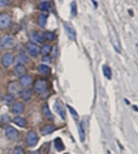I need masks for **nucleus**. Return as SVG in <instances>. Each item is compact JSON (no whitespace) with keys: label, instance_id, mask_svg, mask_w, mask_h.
I'll return each mask as SVG.
<instances>
[{"label":"nucleus","instance_id":"c85d7f7f","mask_svg":"<svg viewBox=\"0 0 138 154\" xmlns=\"http://www.w3.org/2000/svg\"><path fill=\"white\" fill-rule=\"evenodd\" d=\"M43 112H44V114L47 116L48 119H51V117H53L51 113H50V110H48V106L47 105H44V107H43Z\"/></svg>","mask_w":138,"mask_h":154},{"label":"nucleus","instance_id":"ddd939ff","mask_svg":"<svg viewBox=\"0 0 138 154\" xmlns=\"http://www.w3.org/2000/svg\"><path fill=\"white\" fill-rule=\"evenodd\" d=\"M13 122L15 125H18V127H22V128H25L26 125H28V122H26V120L24 119V117H21V116H15L13 120Z\"/></svg>","mask_w":138,"mask_h":154},{"label":"nucleus","instance_id":"423d86ee","mask_svg":"<svg viewBox=\"0 0 138 154\" xmlns=\"http://www.w3.org/2000/svg\"><path fill=\"white\" fill-rule=\"evenodd\" d=\"M6 136L8 139H11V140H17L19 136V132L14 127H10L8 125V127H6Z\"/></svg>","mask_w":138,"mask_h":154},{"label":"nucleus","instance_id":"bb28decb","mask_svg":"<svg viewBox=\"0 0 138 154\" xmlns=\"http://www.w3.org/2000/svg\"><path fill=\"white\" fill-rule=\"evenodd\" d=\"M104 74H105V77L106 79H111L112 77V72H111V69H109V66H104Z\"/></svg>","mask_w":138,"mask_h":154},{"label":"nucleus","instance_id":"9d476101","mask_svg":"<svg viewBox=\"0 0 138 154\" xmlns=\"http://www.w3.org/2000/svg\"><path fill=\"white\" fill-rule=\"evenodd\" d=\"M8 91H10V94L21 92V91H22V87H21V84H19L18 81H11V83L8 84Z\"/></svg>","mask_w":138,"mask_h":154},{"label":"nucleus","instance_id":"1a4fd4ad","mask_svg":"<svg viewBox=\"0 0 138 154\" xmlns=\"http://www.w3.org/2000/svg\"><path fill=\"white\" fill-rule=\"evenodd\" d=\"M32 81H33V79L29 74H24L22 77H19V81L18 83L21 84V87H25V88H28L30 84H32Z\"/></svg>","mask_w":138,"mask_h":154},{"label":"nucleus","instance_id":"0eeeda50","mask_svg":"<svg viewBox=\"0 0 138 154\" xmlns=\"http://www.w3.org/2000/svg\"><path fill=\"white\" fill-rule=\"evenodd\" d=\"M13 62H14V55L10 54V52H6V54L3 55V58H2V65H3L4 67H10L13 65Z\"/></svg>","mask_w":138,"mask_h":154},{"label":"nucleus","instance_id":"dca6fc26","mask_svg":"<svg viewBox=\"0 0 138 154\" xmlns=\"http://www.w3.org/2000/svg\"><path fill=\"white\" fill-rule=\"evenodd\" d=\"M15 74L17 76H19V77H22L24 74H26V67L24 66L22 63H18L15 66Z\"/></svg>","mask_w":138,"mask_h":154},{"label":"nucleus","instance_id":"c756f323","mask_svg":"<svg viewBox=\"0 0 138 154\" xmlns=\"http://www.w3.org/2000/svg\"><path fill=\"white\" fill-rule=\"evenodd\" d=\"M68 110H69V112H71V114L73 116L75 119L77 120V114H76V112H75V109H73V107H71V106H68Z\"/></svg>","mask_w":138,"mask_h":154},{"label":"nucleus","instance_id":"a211bd4d","mask_svg":"<svg viewBox=\"0 0 138 154\" xmlns=\"http://www.w3.org/2000/svg\"><path fill=\"white\" fill-rule=\"evenodd\" d=\"M3 100L7 103V105H11V103H14L15 102V95L14 94H7V95H4L3 96Z\"/></svg>","mask_w":138,"mask_h":154},{"label":"nucleus","instance_id":"a878e982","mask_svg":"<svg viewBox=\"0 0 138 154\" xmlns=\"http://www.w3.org/2000/svg\"><path fill=\"white\" fill-rule=\"evenodd\" d=\"M79 134H80V140H82V142H84V139H86V136H84L83 122H80V124H79Z\"/></svg>","mask_w":138,"mask_h":154},{"label":"nucleus","instance_id":"cd10ccee","mask_svg":"<svg viewBox=\"0 0 138 154\" xmlns=\"http://www.w3.org/2000/svg\"><path fill=\"white\" fill-rule=\"evenodd\" d=\"M13 154H26V153H25V150H24L22 147H19V146H17V147L13 150Z\"/></svg>","mask_w":138,"mask_h":154},{"label":"nucleus","instance_id":"4468645a","mask_svg":"<svg viewBox=\"0 0 138 154\" xmlns=\"http://www.w3.org/2000/svg\"><path fill=\"white\" fill-rule=\"evenodd\" d=\"M30 37L33 38L35 43H44V38H43L42 32H32L30 33Z\"/></svg>","mask_w":138,"mask_h":154},{"label":"nucleus","instance_id":"412c9836","mask_svg":"<svg viewBox=\"0 0 138 154\" xmlns=\"http://www.w3.org/2000/svg\"><path fill=\"white\" fill-rule=\"evenodd\" d=\"M54 107H55V110H57V113H58V114L61 116L62 119H65V113H64V109H62V106H61V103L58 102V100H57V102H55Z\"/></svg>","mask_w":138,"mask_h":154},{"label":"nucleus","instance_id":"f8f14e48","mask_svg":"<svg viewBox=\"0 0 138 154\" xmlns=\"http://www.w3.org/2000/svg\"><path fill=\"white\" fill-rule=\"evenodd\" d=\"M37 70L40 74H43V76H48V74L51 73V69H50V66H48L47 63H40L37 66Z\"/></svg>","mask_w":138,"mask_h":154},{"label":"nucleus","instance_id":"7ed1b4c3","mask_svg":"<svg viewBox=\"0 0 138 154\" xmlns=\"http://www.w3.org/2000/svg\"><path fill=\"white\" fill-rule=\"evenodd\" d=\"M11 25V15L7 13L0 14V29H7Z\"/></svg>","mask_w":138,"mask_h":154},{"label":"nucleus","instance_id":"7c9ffc66","mask_svg":"<svg viewBox=\"0 0 138 154\" xmlns=\"http://www.w3.org/2000/svg\"><path fill=\"white\" fill-rule=\"evenodd\" d=\"M0 121H3V122H8L10 121V117L7 114H3L2 117H0Z\"/></svg>","mask_w":138,"mask_h":154},{"label":"nucleus","instance_id":"393cba45","mask_svg":"<svg viewBox=\"0 0 138 154\" xmlns=\"http://www.w3.org/2000/svg\"><path fill=\"white\" fill-rule=\"evenodd\" d=\"M54 143H55V149H57L58 151L64 150V144H62V140H61V139H59V138H58V139H55V142H54Z\"/></svg>","mask_w":138,"mask_h":154},{"label":"nucleus","instance_id":"5701e85b","mask_svg":"<svg viewBox=\"0 0 138 154\" xmlns=\"http://www.w3.org/2000/svg\"><path fill=\"white\" fill-rule=\"evenodd\" d=\"M42 35H43V38H44V40H54V38L57 37L53 32H42Z\"/></svg>","mask_w":138,"mask_h":154},{"label":"nucleus","instance_id":"39448f33","mask_svg":"<svg viewBox=\"0 0 138 154\" xmlns=\"http://www.w3.org/2000/svg\"><path fill=\"white\" fill-rule=\"evenodd\" d=\"M26 50H28V52L32 55L33 58H37L39 55H40V48H39V45L35 44V43H26Z\"/></svg>","mask_w":138,"mask_h":154},{"label":"nucleus","instance_id":"f704fd0d","mask_svg":"<svg viewBox=\"0 0 138 154\" xmlns=\"http://www.w3.org/2000/svg\"><path fill=\"white\" fill-rule=\"evenodd\" d=\"M43 2H46V0H43Z\"/></svg>","mask_w":138,"mask_h":154},{"label":"nucleus","instance_id":"6e6552de","mask_svg":"<svg viewBox=\"0 0 138 154\" xmlns=\"http://www.w3.org/2000/svg\"><path fill=\"white\" fill-rule=\"evenodd\" d=\"M25 110V105L22 102H14L13 103V107H11V113L15 116H19L21 113Z\"/></svg>","mask_w":138,"mask_h":154},{"label":"nucleus","instance_id":"f03ea898","mask_svg":"<svg viewBox=\"0 0 138 154\" xmlns=\"http://www.w3.org/2000/svg\"><path fill=\"white\" fill-rule=\"evenodd\" d=\"M15 45V38L13 36H4L0 38V48H11Z\"/></svg>","mask_w":138,"mask_h":154},{"label":"nucleus","instance_id":"72a5a7b5","mask_svg":"<svg viewBox=\"0 0 138 154\" xmlns=\"http://www.w3.org/2000/svg\"><path fill=\"white\" fill-rule=\"evenodd\" d=\"M2 98H3V95H2V91H0V99H2Z\"/></svg>","mask_w":138,"mask_h":154},{"label":"nucleus","instance_id":"20e7f679","mask_svg":"<svg viewBox=\"0 0 138 154\" xmlns=\"http://www.w3.org/2000/svg\"><path fill=\"white\" fill-rule=\"evenodd\" d=\"M39 142V136L36 132L30 131L28 132V135H26V144H28L29 147H33V146H36Z\"/></svg>","mask_w":138,"mask_h":154},{"label":"nucleus","instance_id":"2f4dec72","mask_svg":"<svg viewBox=\"0 0 138 154\" xmlns=\"http://www.w3.org/2000/svg\"><path fill=\"white\" fill-rule=\"evenodd\" d=\"M50 61H51V58L48 57V55H44V57H43V63H48Z\"/></svg>","mask_w":138,"mask_h":154},{"label":"nucleus","instance_id":"f257e3e1","mask_svg":"<svg viewBox=\"0 0 138 154\" xmlns=\"http://www.w3.org/2000/svg\"><path fill=\"white\" fill-rule=\"evenodd\" d=\"M33 90L37 94H44L48 90V83L44 79H37V80L33 83Z\"/></svg>","mask_w":138,"mask_h":154},{"label":"nucleus","instance_id":"9b49d317","mask_svg":"<svg viewBox=\"0 0 138 154\" xmlns=\"http://www.w3.org/2000/svg\"><path fill=\"white\" fill-rule=\"evenodd\" d=\"M32 95H33V91L30 88H25V90L21 91V98H22L24 102H29L32 99Z\"/></svg>","mask_w":138,"mask_h":154},{"label":"nucleus","instance_id":"473e14b6","mask_svg":"<svg viewBox=\"0 0 138 154\" xmlns=\"http://www.w3.org/2000/svg\"><path fill=\"white\" fill-rule=\"evenodd\" d=\"M71 7H72V15H76V3H72Z\"/></svg>","mask_w":138,"mask_h":154},{"label":"nucleus","instance_id":"6ab92c4d","mask_svg":"<svg viewBox=\"0 0 138 154\" xmlns=\"http://www.w3.org/2000/svg\"><path fill=\"white\" fill-rule=\"evenodd\" d=\"M46 23H47V15H46V14H40V15L37 17V25L44 28Z\"/></svg>","mask_w":138,"mask_h":154},{"label":"nucleus","instance_id":"f3484780","mask_svg":"<svg viewBox=\"0 0 138 154\" xmlns=\"http://www.w3.org/2000/svg\"><path fill=\"white\" fill-rule=\"evenodd\" d=\"M65 29H66V33H68V36L72 38V40H75L76 38V35H75V29L72 28V25L71 23H65Z\"/></svg>","mask_w":138,"mask_h":154},{"label":"nucleus","instance_id":"4be33fe9","mask_svg":"<svg viewBox=\"0 0 138 154\" xmlns=\"http://www.w3.org/2000/svg\"><path fill=\"white\" fill-rule=\"evenodd\" d=\"M18 62H19V63H22V65L28 62V57L25 55L24 50H21V52H19V55H18Z\"/></svg>","mask_w":138,"mask_h":154},{"label":"nucleus","instance_id":"b1692460","mask_svg":"<svg viewBox=\"0 0 138 154\" xmlns=\"http://www.w3.org/2000/svg\"><path fill=\"white\" fill-rule=\"evenodd\" d=\"M39 10H40V11H48V10H50V3H48L47 0L42 2V3L39 4Z\"/></svg>","mask_w":138,"mask_h":154},{"label":"nucleus","instance_id":"2eb2a0df","mask_svg":"<svg viewBox=\"0 0 138 154\" xmlns=\"http://www.w3.org/2000/svg\"><path fill=\"white\" fill-rule=\"evenodd\" d=\"M55 131V125L53 124H47V125H43L42 127V132L43 135H48V134H51V132Z\"/></svg>","mask_w":138,"mask_h":154},{"label":"nucleus","instance_id":"aec40b11","mask_svg":"<svg viewBox=\"0 0 138 154\" xmlns=\"http://www.w3.org/2000/svg\"><path fill=\"white\" fill-rule=\"evenodd\" d=\"M53 51V47L51 44H44L42 47V50H40V52H42L43 55H50V52Z\"/></svg>","mask_w":138,"mask_h":154}]
</instances>
